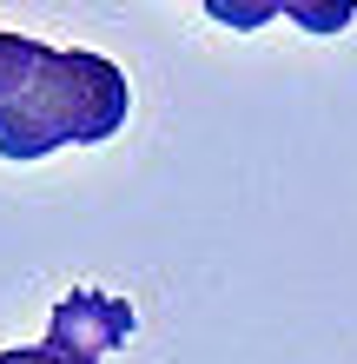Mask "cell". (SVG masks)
I'll use <instances>...</instances> for the list:
<instances>
[{"instance_id":"6da1fadb","label":"cell","mask_w":357,"mask_h":364,"mask_svg":"<svg viewBox=\"0 0 357 364\" xmlns=\"http://www.w3.org/2000/svg\"><path fill=\"white\" fill-rule=\"evenodd\" d=\"M126 73L106 53H60L0 100V159H47L60 146H99L126 126Z\"/></svg>"},{"instance_id":"7a4b0ae2","label":"cell","mask_w":357,"mask_h":364,"mask_svg":"<svg viewBox=\"0 0 357 364\" xmlns=\"http://www.w3.org/2000/svg\"><path fill=\"white\" fill-rule=\"evenodd\" d=\"M133 331H139V318H133V305L113 298V291H67V298L53 305V325H47V338H53L67 358H79V364H99L106 351H119Z\"/></svg>"},{"instance_id":"3957f363","label":"cell","mask_w":357,"mask_h":364,"mask_svg":"<svg viewBox=\"0 0 357 364\" xmlns=\"http://www.w3.org/2000/svg\"><path fill=\"white\" fill-rule=\"evenodd\" d=\"M40 60H47V40H27V33H0V100H7L20 80H27Z\"/></svg>"},{"instance_id":"277c9868","label":"cell","mask_w":357,"mask_h":364,"mask_svg":"<svg viewBox=\"0 0 357 364\" xmlns=\"http://www.w3.org/2000/svg\"><path fill=\"white\" fill-rule=\"evenodd\" d=\"M0 364H79L53 345V338H40V345H20V351H0Z\"/></svg>"}]
</instances>
